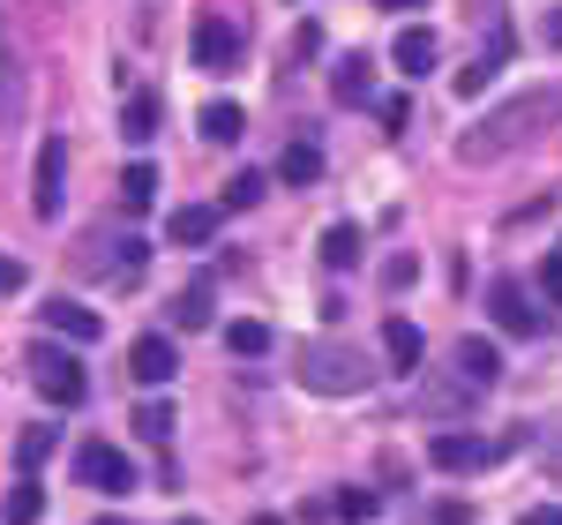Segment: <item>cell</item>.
I'll use <instances>...</instances> for the list:
<instances>
[{"label":"cell","instance_id":"6da1fadb","mask_svg":"<svg viewBox=\"0 0 562 525\" xmlns=\"http://www.w3.org/2000/svg\"><path fill=\"white\" fill-rule=\"evenodd\" d=\"M555 121H562V83L518 90L510 105H495L487 121H473V129L458 135V166H495V158H510L518 143H532V135L555 129Z\"/></svg>","mask_w":562,"mask_h":525},{"label":"cell","instance_id":"7a4b0ae2","mask_svg":"<svg viewBox=\"0 0 562 525\" xmlns=\"http://www.w3.org/2000/svg\"><path fill=\"white\" fill-rule=\"evenodd\" d=\"M301 383L315 398H352V391H368L375 383V368H368V353H352V346H330V338H307L301 353Z\"/></svg>","mask_w":562,"mask_h":525},{"label":"cell","instance_id":"3957f363","mask_svg":"<svg viewBox=\"0 0 562 525\" xmlns=\"http://www.w3.org/2000/svg\"><path fill=\"white\" fill-rule=\"evenodd\" d=\"M518 443H525V428H518V436H503V443L473 436V428H442V436L428 443V466H435V473H480V466H495V458L518 450Z\"/></svg>","mask_w":562,"mask_h":525},{"label":"cell","instance_id":"277c9868","mask_svg":"<svg viewBox=\"0 0 562 525\" xmlns=\"http://www.w3.org/2000/svg\"><path fill=\"white\" fill-rule=\"evenodd\" d=\"M31 383H38L45 405H83V398H90L83 360H76V353H60V346H38V353H31Z\"/></svg>","mask_w":562,"mask_h":525},{"label":"cell","instance_id":"5b68a950","mask_svg":"<svg viewBox=\"0 0 562 525\" xmlns=\"http://www.w3.org/2000/svg\"><path fill=\"white\" fill-rule=\"evenodd\" d=\"M60 180H68V143L45 135L38 143V174H31V211H38V219H60V196H68Z\"/></svg>","mask_w":562,"mask_h":525},{"label":"cell","instance_id":"8992f818","mask_svg":"<svg viewBox=\"0 0 562 525\" xmlns=\"http://www.w3.org/2000/svg\"><path fill=\"white\" fill-rule=\"evenodd\" d=\"M76 473H83V488H98V495H128V488H135L128 450H113V443H83Z\"/></svg>","mask_w":562,"mask_h":525},{"label":"cell","instance_id":"52a82bcc","mask_svg":"<svg viewBox=\"0 0 562 525\" xmlns=\"http://www.w3.org/2000/svg\"><path fill=\"white\" fill-rule=\"evenodd\" d=\"M487 315H495V331H510V338H532V331H540V308H532V293H525L518 278H495V286H487Z\"/></svg>","mask_w":562,"mask_h":525},{"label":"cell","instance_id":"ba28073f","mask_svg":"<svg viewBox=\"0 0 562 525\" xmlns=\"http://www.w3.org/2000/svg\"><path fill=\"white\" fill-rule=\"evenodd\" d=\"M128 376H135V383H150V391H166V383L180 376L173 338H158V331H150V338H135V346H128Z\"/></svg>","mask_w":562,"mask_h":525},{"label":"cell","instance_id":"9c48e42d","mask_svg":"<svg viewBox=\"0 0 562 525\" xmlns=\"http://www.w3.org/2000/svg\"><path fill=\"white\" fill-rule=\"evenodd\" d=\"M233 60H240V31H233V23H217V15H203V23H195V68L225 76Z\"/></svg>","mask_w":562,"mask_h":525},{"label":"cell","instance_id":"30bf717a","mask_svg":"<svg viewBox=\"0 0 562 525\" xmlns=\"http://www.w3.org/2000/svg\"><path fill=\"white\" fill-rule=\"evenodd\" d=\"M45 331H60L68 346H98V331H105V315L83 301H45Z\"/></svg>","mask_w":562,"mask_h":525},{"label":"cell","instance_id":"8fae6325","mask_svg":"<svg viewBox=\"0 0 562 525\" xmlns=\"http://www.w3.org/2000/svg\"><path fill=\"white\" fill-rule=\"evenodd\" d=\"M330 90H338V105H368V98H375V60H368V53H346L338 76H330Z\"/></svg>","mask_w":562,"mask_h":525},{"label":"cell","instance_id":"7c38bea8","mask_svg":"<svg viewBox=\"0 0 562 525\" xmlns=\"http://www.w3.org/2000/svg\"><path fill=\"white\" fill-rule=\"evenodd\" d=\"M383 353L397 360V376H413V368H420V353H428V338H420V323L390 315V323H383Z\"/></svg>","mask_w":562,"mask_h":525},{"label":"cell","instance_id":"4fadbf2b","mask_svg":"<svg viewBox=\"0 0 562 525\" xmlns=\"http://www.w3.org/2000/svg\"><path fill=\"white\" fill-rule=\"evenodd\" d=\"M458 376H465L473 391H487V383L503 376V353L487 346V338H458Z\"/></svg>","mask_w":562,"mask_h":525},{"label":"cell","instance_id":"5bb4252c","mask_svg":"<svg viewBox=\"0 0 562 525\" xmlns=\"http://www.w3.org/2000/svg\"><path fill=\"white\" fill-rule=\"evenodd\" d=\"M435 53H442V45H435V31L405 23V31H397V76H428V68H435Z\"/></svg>","mask_w":562,"mask_h":525},{"label":"cell","instance_id":"9a60e30c","mask_svg":"<svg viewBox=\"0 0 562 525\" xmlns=\"http://www.w3.org/2000/svg\"><path fill=\"white\" fill-rule=\"evenodd\" d=\"M158 113H166L158 90H128V105H121V135H128V143H150V135H158Z\"/></svg>","mask_w":562,"mask_h":525},{"label":"cell","instance_id":"2e32d148","mask_svg":"<svg viewBox=\"0 0 562 525\" xmlns=\"http://www.w3.org/2000/svg\"><path fill=\"white\" fill-rule=\"evenodd\" d=\"M278 180H285V188H315V180H323V150H315V143H285V150H278Z\"/></svg>","mask_w":562,"mask_h":525},{"label":"cell","instance_id":"e0dca14e","mask_svg":"<svg viewBox=\"0 0 562 525\" xmlns=\"http://www.w3.org/2000/svg\"><path fill=\"white\" fill-rule=\"evenodd\" d=\"M166 233H173L180 248H203V241L217 233V211H211V203H180L173 219H166Z\"/></svg>","mask_w":562,"mask_h":525},{"label":"cell","instance_id":"ac0fdd59","mask_svg":"<svg viewBox=\"0 0 562 525\" xmlns=\"http://www.w3.org/2000/svg\"><path fill=\"white\" fill-rule=\"evenodd\" d=\"M173 428H180L173 398H143V405H135V436H143V443H166Z\"/></svg>","mask_w":562,"mask_h":525},{"label":"cell","instance_id":"d6986e66","mask_svg":"<svg viewBox=\"0 0 562 525\" xmlns=\"http://www.w3.org/2000/svg\"><path fill=\"white\" fill-rule=\"evenodd\" d=\"M225 353L233 360H262L270 353V331H262L256 315H240V323H225Z\"/></svg>","mask_w":562,"mask_h":525},{"label":"cell","instance_id":"ffe728a7","mask_svg":"<svg viewBox=\"0 0 562 525\" xmlns=\"http://www.w3.org/2000/svg\"><path fill=\"white\" fill-rule=\"evenodd\" d=\"M0 518H8V525H38V518H45V488H38V481L8 488V503H0Z\"/></svg>","mask_w":562,"mask_h":525},{"label":"cell","instance_id":"44dd1931","mask_svg":"<svg viewBox=\"0 0 562 525\" xmlns=\"http://www.w3.org/2000/svg\"><path fill=\"white\" fill-rule=\"evenodd\" d=\"M121 203H128V211H150V203H158V166L135 158L128 174H121Z\"/></svg>","mask_w":562,"mask_h":525},{"label":"cell","instance_id":"7402d4cb","mask_svg":"<svg viewBox=\"0 0 562 525\" xmlns=\"http://www.w3.org/2000/svg\"><path fill=\"white\" fill-rule=\"evenodd\" d=\"M315 256L330 262V270H352V262H360V225H330V233H323V248H315Z\"/></svg>","mask_w":562,"mask_h":525},{"label":"cell","instance_id":"603a6c76","mask_svg":"<svg viewBox=\"0 0 562 525\" xmlns=\"http://www.w3.org/2000/svg\"><path fill=\"white\" fill-rule=\"evenodd\" d=\"M53 443H60V428H23V436H15V466L38 473L45 458H53Z\"/></svg>","mask_w":562,"mask_h":525},{"label":"cell","instance_id":"cb8c5ba5","mask_svg":"<svg viewBox=\"0 0 562 525\" xmlns=\"http://www.w3.org/2000/svg\"><path fill=\"white\" fill-rule=\"evenodd\" d=\"M173 323H180V331H203V323H211V286H203V278L173 301Z\"/></svg>","mask_w":562,"mask_h":525},{"label":"cell","instance_id":"d4e9b609","mask_svg":"<svg viewBox=\"0 0 562 525\" xmlns=\"http://www.w3.org/2000/svg\"><path fill=\"white\" fill-rule=\"evenodd\" d=\"M240 129H248V121H240V105H225V98L203 105V135H211V143H240Z\"/></svg>","mask_w":562,"mask_h":525},{"label":"cell","instance_id":"484cf974","mask_svg":"<svg viewBox=\"0 0 562 525\" xmlns=\"http://www.w3.org/2000/svg\"><path fill=\"white\" fill-rule=\"evenodd\" d=\"M330 511H338V518H346V525H368V518H375V511H383V495H375V488H346V495H338Z\"/></svg>","mask_w":562,"mask_h":525},{"label":"cell","instance_id":"4316f807","mask_svg":"<svg viewBox=\"0 0 562 525\" xmlns=\"http://www.w3.org/2000/svg\"><path fill=\"white\" fill-rule=\"evenodd\" d=\"M262 188H270L262 174H233V180H225V211H256V203H262Z\"/></svg>","mask_w":562,"mask_h":525},{"label":"cell","instance_id":"83f0119b","mask_svg":"<svg viewBox=\"0 0 562 525\" xmlns=\"http://www.w3.org/2000/svg\"><path fill=\"white\" fill-rule=\"evenodd\" d=\"M383 129H390V135L413 129V98H405V90H390V98H383Z\"/></svg>","mask_w":562,"mask_h":525},{"label":"cell","instance_id":"f1b7e54d","mask_svg":"<svg viewBox=\"0 0 562 525\" xmlns=\"http://www.w3.org/2000/svg\"><path fill=\"white\" fill-rule=\"evenodd\" d=\"M540 293H548V301H562V241L540 256Z\"/></svg>","mask_w":562,"mask_h":525},{"label":"cell","instance_id":"f546056e","mask_svg":"<svg viewBox=\"0 0 562 525\" xmlns=\"http://www.w3.org/2000/svg\"><path fill=\"white\" fill-rule=\"evenodd\" d=\"M413 278H420V262H413V256H390L383 262V286H390V293H405Z\"/></svg>","mask_w":562,"mask_h":525},{"label":"cell","instance_id":"4dcf8cb0","mask_svg":"<svg viewBox=\"0 0 562 525\" xmlns=\"http://www.w3.org/2000/svg\"><path fill=\"white\" fill-rule=\"evenodd\" d=\"M487 83H495V68H487V60H473V68H458V98H480Z\"/></svg>","mask_w":562,"mask_h":525},{"label":"cell","instance_id":"1f68e13d","mask_svg":"<svg viewBox=\"0 0 562 525\" xmlns=\"http://www.w3.org/2000/svg\"><path fill=\"white\" fill-rule=\"evenodd\" d=\"M315 53H323V31L301 23V31H293V60H315Z\"/></svg>","mask_w":562,"mask_h":525},{"label":"cell","instance_id":"d6a6232c","mask_svg":"<svg viewBox=\"0 0 562 525\" xmlns=\"http://www.w3.org/2000/svg\"><path fill=\"white\" fill-rule=\"evenodd\" d=\"M0 293H23V262L15 256H0Z\"/></svg>","mask_w":562,"mask_h":525},{"label":"cell","instance_id":"836d02e7","mask_svg":"<svg viewBox=\"0 0 562 525\" xmlns=\"http://www.w3.org/2000/svg\"><path fill=\"white\" fill-rule=\"evenodd\" d=\"M518 525H562V503H540V511H518Z\"/></svg>","mask_w":562,"mask_h":525},{"label":"cell","instance_id":"e575fe53","mask_svg":"<svg viewBox=\"0 0 562 525\" xmlns=\"http://www.w3.org/2000/svg\"><path fill=\"white\" fill-rule=\"evenodd\" d=\"M435 525H473V511H465V503H442V511H435Z\"/></svg>","mask_w":562,"mask_h":525},{"label":"cell","instance_id":"d590c367","mask_svg":"<svg viewBox=\"0 0 562 525\" xmlns=\"http://www.w3.org/2000/svg\"><path fill=\"white\" fill-rule=\"evenodd\" d=\"M548 45H562V8H548Z\"/></svg>","mask_w":562,"mask_h":525},{"label":"cell","instance_id":"8d00e7d4","mask_svg":"<svg viewBox=\"0 0 562 525\" xmlns=\"http://www.w3.org/2000/svg\"><path fill=\"white\" fill-rule=\"evenodd\" d=\"M383 8H390V15H405V8H420V0H383Z\"/></svg>","mask_w":562,"mask_h":525},{"label":"cell","instance_id":"74e56055","mask_svg":"<svg viewBox=\"0 0 562 525\" xmlns=\"http://www.w3.org/2000/svg\"><path fill=\"white\" fill-rule=\"evenodd\" d=\"M495 8H503V0H473V15H495Z\"/></svg>","mask_w":562,"mask_h":525},{"label":"cell","instance_id":"f35d334b","mask_svg":"<svg viewBox=\"0 0 562 525\" xmlns=\"http://www.w3.org/2000/svg\"><path fill=\"white\" fill-rule=\"evenodd\" d=\"M248 525H285V518H270V511H256V518H248Z\"/></svg>","mask_w":562,"mask_h":525},{"label":"cell","instance_id":"ab89813d","mask_svg":"<svg viewBox=\"0 0 562 525\" xmlns=\"http://www.w3.org/2000/svg\"><path fill=\"white\" fill-rule=\"evenodd\" d=\"M98 525H128V518H98Z\"/></svg>","mask_w":562,"mask_h":525},{"label":"cell","instance_id":"60d3db41","mask_svg":"<svg viewBox=\"0 0 562 525\" xmlns=\"http://www.w3.org/2000/svg\"><path fill=\"white\" fill-rule=\"evenodd\" d=\"M180 525H203V518H180Z\"/></svg>","mask_w":562,"mask_h":525}]
</instances>
